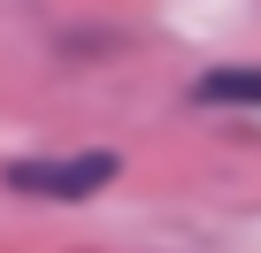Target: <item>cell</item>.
I'll list each match as a JSON object with an SVG mask.
<instances>
[{
  "label": "cell",
  "mask_w": 261,
  "mask_h": 253,
  "mask_svg": "<svg viewBox=\"0 0 261 253\" xmlns=\"http://www.w3.org/2000/svg\"><path fill=\"white\" fill-rule=\"evenodd\" d=\"M200 100H223V107H261V69H246V62L207 69V77H200Z\"/></svg>",
  "instance_id": "cell-2"
},
{
  "label": "cell",
  "mask_w": 261,
  "mask_h": 253,
  "mask_svg": "<svg viewBox=\"0 0 261 253\" xmlns=\"http://www.w3.org/2000/svg\"><path fill=\"white\" fill-rule=\"evenodd\" d=\"M115 184V154H69V161H8V192L31 200H92Z\"/></svg>",
  "instance_id": "cell-1"
}]
</instances>
